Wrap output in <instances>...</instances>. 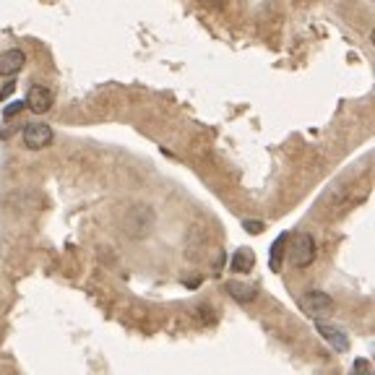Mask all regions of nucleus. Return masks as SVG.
Returning <instances> with one entry per match:
<instances>
[{
	"instance_id": "4",
	"label": "nucleus",
	"mask_w": 375,
	"mask_h": 375,
	"mask_svg": "<svg viewBox=\"0 0 375 375\" xmlns=\"http://www.w3.org/2000/svg\"><path fill=\"white\" fill-rule=\"evenodd\" d=\"M52 102H55V94H52L50 86H42V83H34V86L29 89V94H26V107H29L34 115H45L47 110L52 107Z\"/></svg>"
},
{
	"instance_id": "8",
	"label": "nucleus",
	"mask_w": 375,
	"mask_h": 375,
	"mask_svg": "<svg viewBox=\"0 0 375 375\" xmlns=\"http://www.w3.org/2000/svg\"><path fill=\"white\" fill-rule=\"evenodd\" d=\"M227 294L232 297L234 303H240V305H247V303H253L258 297V290H256V284H243V281H230L227 284Z\"/></svg>"
},
{
	"instance_id": "14",
	"label": "nucleus",
	"mask_w": 375,
	"mask_h": 375,
	"mask_svg": "<svg viewBox=\"0 0 375 375\" xmlns=\"http://www.w3.org/2000/svg\"><path fill=\"white\" fill-rule=\"evenodd\" d=\"M370 42H373V47H375V29L370 32Z\"/></svg>"
},
{
	"instance_id": "7",
	"label": "nucleus",
	"mask_w": 375,
	"mask_h": 375,
	"mask_svg": "<svg viewBox=\"0 0 375 375\" xmlns=\"http://www.w3.org/2000/svg\"><path fill=\"white\" fill-rule=\"evenodd\" d=\"M23 63H26V55L21 50H6L0 55V76H16L23 68Z\"/></svg>"
},
{
	"instance_id": "9",
	"label": "nucleus",
	"mask_w": 375,
	"mask_h": 375,
	"mask_svg": "<svg viewBox=\"0 0 375 375\" xmlns=\"http://www.w3.org/2000/svg\"><path fill=\"white\" fill-rule=\"evenodd\" d=\"M253 263H256V256L250 247H240L232 256V271H237V274H247L253 269Z\"/></svg>"
},
{
	"instance_id": "1",
	"label": "nucleus",
	"mask_w": 375,
	"mask_h": 375,
	"mask_svg": "<svg viewBox=\"0 0 375 375\" xmlns=\"http://www.w3.org/2000/svg\"><path fill=\"white\" fill-rule=\"evenodd\" d=\"M152 230H154V211L152 206H146V203H136V206L125 214V219H123V232L128 234V237H133V240L146 237Z\"/></svg>"
},
{
	"instance_id": "12",
	"label": "nucleus",
	"mask_w": 375,
	"mask_h": 375,
	"mask_svg": "<svg viewBox=\"0 0 375 375\" xmlns=\"http://www.w3.org/2000/svg\"><path fill=\"white\" fill-rule=\"evenodd\" d=\"M245 230H247V232L258 234L261 230H263V227H261V222H256V219H247V222H245Z\"/></svg>"
},
{
	"instance_id": "11",
	"label": "nucleus",
	"mask_w": 375,
	"mask_h": 375,
	"mask_svg": "<svg viewBox=\"0 0 375 375\" xmlns=\"http://www.w3.org/2000/svg\"><path fill=\"white\" fill-rule=\"evenodd\" d=\"M23 107H26V102H11V105L3 110V117H6V120H11V117H16L19 112H21Z\"/></svg>"
},
{
	"instance_id": "13",
	"label": "nucleus",
	"mask_w": 375,
	"mask_h": 375,
	"mask_svg": "<svg viewBox=\"0 0 375 375\" xmlns=\"http://www.w3.org/2000/svg\"><path fill=\"white\" fill-rule=\"evenodd\" d=\"M13 89H16V83H6V86L0 89V99H6V97H11Z\"/></svg>"
},
{
	"instance_id": "3",
	"label": "nucleus",
	"mask_w": 375,
	"mask_h": 375,
	"mask_svg": "<svg viewBox=\"0 0 375 375\" xmlns=\"http://www.w3.org/2000/svg\"><path fill=\"white\" fill-rule=\"evenodd\" d=\"M52 139H55V133H52V128L45 125V123H29V125L23 128V146L32 149V152H39V149L50 146Z\"/></svg>"
},
{
	"instance_id": "5",
	"label": "nucleus",
	"mask_w": 375,
	"mask_h": 375,
	"mask_svg": "<svg viewBox=\"0 0 375 375\" xmlns=\"http://www.w3.org/2000/svg\"><path fill=\"white\" fill-rule=\"evenodd\" d=\"M316 328H318V334H321L336 352H349V336H347L341 328L328 326V323H316Z\"/></svg>"
},
{
	"instance_id": "10",
	"label": "nucleus",
	"mask_w": 375,
	"mask_h": 375,
	"mask_svg": "<svg viewBox=\"0 0 375 375\" xmlns=\"http://www.w3.org/2000/svg\"><path fill=\"white\" fill-rule=\"evenodd\" d=\"M284 243H287V234H279L276 237V243H274V247H271V269L279 271L281 269V250H284Z\"/></svg>"
},
{
	"instance_id": "6",
	"label": "nucleus",
	"mask_w": 375,
	"mask_h": 375,
	"mask_svg": "<svg viewBox=\"0 0 375 375\" xmlns=\"http://www.w3.org/2000/svg\"><path fill=\"white\" fill-rule=\"evenodd\" d=\"M303 305H305V310H310V313H328V310H334L331 294L321 292V290H313V292L305 294Z\"/></svg>"
},
{
	"instance_id": "2",
	"label": "nucleus",
	"mask_w": 375,
	"mask_h": 375,
	"mask_svg": "<svg viewBox=\"0 0 375 375\" xmlns=\"http://www.w3.org/2000/svg\"><path fill=\"white\" fill-rule=\"evenodd\" d=\"M313 261H316V240H313V234H294L292 245H290V263L297 266V269H307V266H313Z\"/></svg>"
}]
</instances>
